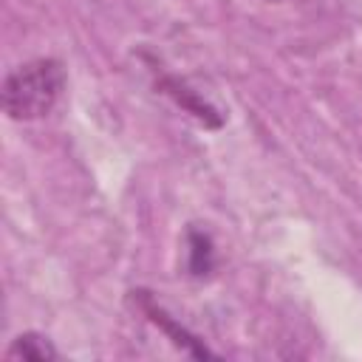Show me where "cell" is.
<instances>
[{
    "label": "cell",
    "mask_w": 362,
    "mask_h": 362,
    "mask_svg": "<svg viewBox=\"0 0 362 362\" xmlns=\"http://www.w3.org/2000/svg\"><path fill=\"white\" fill-rule=\"evenodd\" d=\"M156 88H158L161 93H167L184 113H189L192 119H198L204 127H221V124H223V116H221L206 99H201L184 79L170 76V74H161V76L156 79Z\"/></svg>",
    "instance_id": "7a4b0ae2"
},
{
    "label": "cell",
    "mask_w": 362,
    "mask_h": 362,
    "mask_svg": "<svg viewBox=\"0 0 362 362\" xmlns=\"http://www.w3.org/2000/svg\"><path fill=\"white\" fill-rule=\"evenodd\" d=\"M65 90V68L59 59L40 57L17 65L3 82V110L14 122L48 116Z\"/></svg>",
    "instance_id": "6da1fadb"
},
{
    "label": "cell",
    "mask_w": 362,
    "mask_h": 362,
    "mask_svg": "<svg viewBox=\"0 0 362 362\" xmlns=\"http://www.w3.org/2000/svg\"><path fill=\"white\" fill-rule=\"evenodd\" d=\"M6 359H34V362H45V359H57V348L48 342V337L25 331L20 337L11 339V345L6 348Z\"/></svg>",
    "instance_id": "277c9868"
},
{
    "label": "cell",
    "mask_w": 362,
    "mask_h": 362,
    "mask_svg": "<svg viewBox=\"0 0 362 362\" xmlns=\"http://www.w3.org/2000/svg\"><path fill=\"white\" fill-rule=\"evenodd\" d=\"M192 243H189V255L195 257L189 266H192V272L195 274H204L206 269H209V260H212V249H209V240H206V235H198V232H192V238H189Z\"/></svg>",
    "instance_id": "5b68a950"
},
{
    "label": "cell",
    "mask_w": 362,
    "mask_h": 362,
    "mask_svg": "<svg viewBox=\"0 0 362 362\" xmlns=\"http://www.w3.org/2000/svg\"><path fill=\"white\" fill-rule=\"evenodd\" d=\"M136 294H139V305H141V311L147 314V320H150L153 325H158V328H161L178 348H184V351L192 354V356H212V351H209L198 337H192L181 322H175V320H173V317H170V314H167V311H164L147 291H136Z\"/></svg>",
    "instance_id": "3957f363"
}]
</instances>
